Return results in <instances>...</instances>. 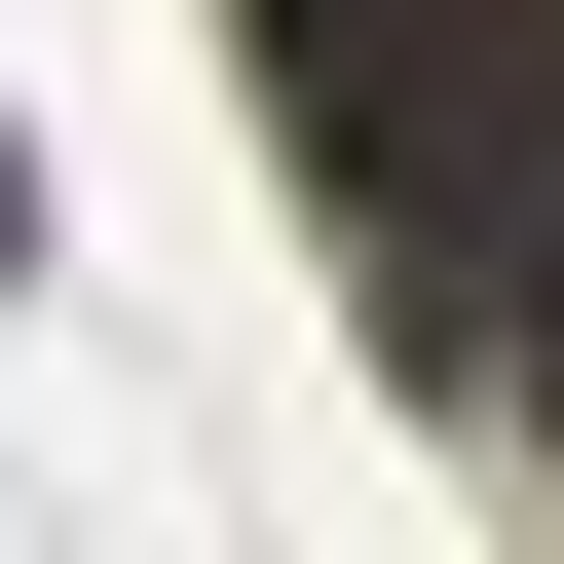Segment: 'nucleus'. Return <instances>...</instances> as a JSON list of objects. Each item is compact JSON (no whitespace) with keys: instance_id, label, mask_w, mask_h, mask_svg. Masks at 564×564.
<instances>
[{"instance_id":"1","label":"nucleus","mask_w":564,"mask_h":564,"mask_svg":"<svg viewBox=\"0 0 564 564\" xmlns=\"http://www.w3.org/2000/svg\"><path fill=\"white\" fill-rule=\"evenodd\" d=\"M339 226L414 339H564V0H377L339 39Z\"/></svg>"}]
</instances>
